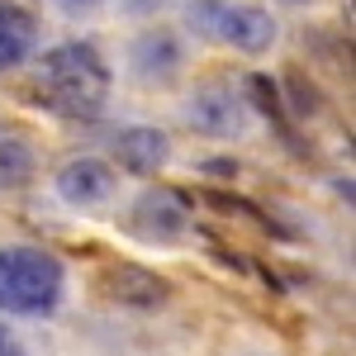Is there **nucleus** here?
<instances>
[{"instance_id": "obj_1", "label": "nucleus", "mask_w": 356, "mask_h": 356, "mask_svg": "<svg viewBox=\"0 0 356 356\" xmlns=\"http://www.w3.org/2000/svg\"><path fill=\"white\" fill-rule=\"evenodd\" d=\"M110 67L90 43H57L43 53V90L53 95L57 110L100 114L110 95Z\"/></svg>"}, {"instance_id": "obj_2", "label": "nucleus", "mask_w": 356, "mask_h": 356, "mask_svg": "<svg viewBox=\"0 0 356 356\" xmlns=\"http://www.w3.org/2000/svg\"><path fill=\"white\" fill-rule=\"evenodd\" d=\"M62 261L43 247H5L0 252V309L5 314H48L62 300Z\"/></svg>"}, {"instance_id": "obj_3", "label": "nucleus", "mask_w": 356, "mask_h": 356, "mask_svg": "<svg viewBox=\"0 0 356 356\" xmlns=\"http://www.w3.org/2000/svg\"><path fill=\"white\" fill-rule=\"evenodd\" d=\"M191 19H200L204 33L223 38L228 48L238 53H266L275 43V19L261 10V5H195Z\"/></svg>"}, {"instance_id": "obj_4", "label": "nucleus", "mask_w": 356, "mask_h": 356, "mask_svg": "<svg viewBox=\"0 0 356 356\" xmlns=\"http://www.w3.org/2000/svg\"><path fill=\"white\" fill-rule=\"evenodd\" d=\"M186 124L204 138H243L247 134V100L228 81H200L186 100Z\"/></svg>"}, {"instance_id": "obj_5", "label": "nucleus", "mask_w": 356, "mask_h": 356, "mask_svg": "<svg viewBox=\"0 0 356 356\" xmlns=\"http://www.w3.org/2000/svg\"><path fill=\"white\" fill-rule=\"evenodd\" d=\"M119 191V176L105 157H72L57 171V195L72 209H105Z\"/></svg>"}, {"instance_id": "obj_6", "label": "nucleus", "mask_w": 356, "mask_h": 356, "mask_svg": "<svg viewBox=\"0 0 356 356\" xmlns=\"http://www.w3.org/2000/svg\"><path fill=\"white\" fill-rule=\"evenodd\" d=\"M129 67H134L138 81L166 86L171 76H181L186 48H181V38H176L171 29H143V33L134 38V48H129Z\"/></svg>"}, {"instance_id": "obj_7", "label": "nucleus", "mask_w": 356, "mask_h": 356, "mask_svg": "<svg viewBox=\"0 0 356 356\" xmlns=\"http://www.w3.org/2000/svg\"><path fill=\"white\" fill-rule=\"evenodd\" d=\"M134 228L143 238H152V243H176L186 228H191V204H186V195L166 191H143L134 204Z\"/></svg>"}, {"instance_id": "obj_8", "label": "nucleus", "mask_w": 356, "mask_h": 356, "mask_svg": "<svg viewBox=\"0 0 356 356\" xmlns=\"http://www.w3.org/2000/svg\"><path fill=\"white\" fill-rule=\"evenodd\" d=\"M166 157H171V138L152 124H129V129L114 134V162L129 176H157Z\"/></svg>"}, {"instance_id": "obj_9", "label": "nucleus", "mask_w": 356, "mask_h": 356, "mask_svg": "<svg viewBox=\"0 0 356 356\" xmlns=\"http://www.w3.org/2000/svg\"><path fill=\"white\" fill-rule=\"evenodd\" d=\"M105 285H110V300L119 304H134V309H152V304L166 300V280L152 271H143V266H114L105 275Z\"/></svg>"}, {"instance_id": "obj_10", "label": "nucleus", "mask_w": 356, "mask_h": 356, "mask_svg": "<svg viewBox=\"0 0 356 356\" xmlns=\"http://www.w3.org/2000/svg\"><path fill=\"white\" fill-rule=\"evenodd\" d=\"M33 38H38V29H33V19H29V10L0 0V72L19 67V62L33 53Z\"/></svg>"}, {"instance_id": "obj_11", "label": "nucleus", "mask_w": 356, "mask_h": 356, "mask_svg": "<svg viewBox=\"0 0 356 356\" xmlns=\"http://www.w3.org/2000/svg\"><path fill=\"white\" fill-rule=\"evenodd\" d=\"M33 166H38V157H33L29 143L0 138V191H19L29 176H33Z\"/></svg>"}, {"instance_id": "obj_12", "label": "nucleus", "mask_w": 356, "mask_h": 356, "mask_svg": "<svg viewBox=\"0 0 356 356\" xmlns=\"http://www.w3.org/2000/svg\"><path fill=\"white\" fill-rule=\"evenodd\" d=\"M57 5H62L67 15H90V10H95L100 0H57Z\"/></svg>"}, {"instance_id": "obj_13", "label": "nucleus", "mask_w": 356, "mask_h": 356, "mask_svg": "<svg viewBox=\"0 0 356 356\" xmlns=\"http://www.w3.org/2000/svg\"><path fill=\"white\" fill-rule=\"evenodd\" d=\"M124 5H129L134 15H152V10H162L166 0H124Z\"/></svg>"}, {"instance_id": "obj_14", "label": "nucleus", "mask_w": 356, "mask_h": 356, "mask_svg": "<svg viewBox=\"0 0 356 356\" xmlns=\"http://www.w3.org/2000/svg\"><path fill=\"white\" fill-rule=\"evenodd\" d=\"M0 356H24V352H19V342H15L5 328H0Z\"/></svg>"}, {"instance_id": "obj_15", "label": "nucleus", "mask_w": 356, "mask_h": 356, "mask_svg": "<svg viewBox=\"0 0 356 356\" xmlns=\"http://www.w3.org/2000/svg\"><path fill=\"white\" fill-rule=\"evenodd\" d=\"M285 5H314V0H285Z\"/></svg>"}]
</instances>
